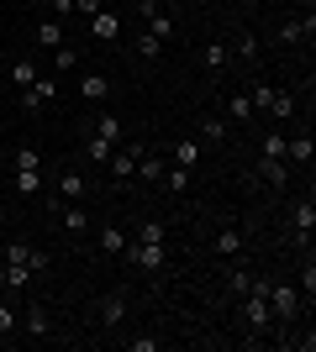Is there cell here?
<instances>
[{"instance_id":"obj_10","label":"cell","mask_w":316,"mask_h":352,"mask_svg":"<svg viewBox=\"0 0 316 352\" xmlns=\"http://www.w3.org/2000/svg\"><path fill=\"white\" fill-rule=\"evenodd\" d=\"M59 221H63V232H69V236H85V232H90V210L74 206V200H63V206H59Z\"/></svg>"},{"instance_id":"obj_27","label":"cell","mask_w":316,"mask_h":352,"mask_svg":"<svg viewBox=\"0 0 316 352\" xmlns=\"http://www.w3.org/2000/svg\"><path fill=\"white\" fill-rule=\"evenodd\" d=\"M269 116H274V121H290V116H295V95H290V89H274Z\"/></svg>"},{"instance_id":"obj_49","label":"cell","mask_w":316,"mask_h":352,"mask_svg":"<svg viewBox=\"0 0 316 352\" xmlns=\"http://www.w3.org/2000/svg\"><path fill=\"white\" fill-rule=\"evenodd\" d=\"M0 342H6V337H0Z\"/></svg>"},{"instance_id":"obj_29","label":"cell","mask_w":316,"mask_h":352,"mask_svg":"<svg viewBox=\"0 0 316 352\" xmlns=\"http://www.w3.org/2000/svg\"><path fill=\"white\" fill-rule=\"evenodd\" d=\"M164 168H169L164 158H137V179H143V184H158V179H164Z\"/></svg>"},{"instance_id":"obj_45","label":"cell","mask_w":316,"mask_h":352,"mask_svg":"<svg viewBox=\"0 0 316 352\" xmlns=\"http://www.w3.org/2000/svg\"><path fill=\"white\" fill-rule=\"evenodd\" d=\"M0 289H6V258H0Z\"/></svg>"},{"instance_id":"obj_32","label":"cell","mask_w":316,"mask_h":352,"mask_svg":"<svg viewBox=\"0 0 316 352\" xmlns=\"http://www.w3.org/2000/svg\"><path fill=\"white\" fill-rule=\"evenodd\" d=\"M32 79H37V63H27V58H16V63H11V85H16V89H27Z\"/></svg>"},{"instance_id":"obj_34","label":"cell","mask_w":316,"mask_h":352,"mask_svg":"<svg viewBox=\"0 0 316 352\" xmlns=\"http://www.w3.org/2000/svg\"><path fill=\"white\" fill-rule=\"evenodd\" d=\"M95 132H101V137H111V142H121V116L101 111V116H95Z\"/></svg>"},{"instance_id":"obj_28","label":"cell","mask_w":316,"mask_h":352,"mask_svg":"<svg viewBox=\"0 0 316 352\" xmlns=\"http://www.w3.org/2000/svg\"><path fill=\"white\" fill-rule=\"evenodd\" d=\"M164 184H169V195H185V190H190V168L169 163V168H164Z\"/></svg>"},{"instance_id":"obj_46","label":"cell","mask_w":316,"mask_h":352,"mask_svg":"<svg viewBox=\"0 0 316 352\" xmlns=\"http://www.w3.org/2000/svg\"><path fill=\"white\" fill-rule=\"evenodd\" d=\"M21 6H48V0H21Z\"/></svg>"},{"instance_id":"obj_14","label":"cell","mask_w":316,"mask_h":352,"mask_svg":"<svg viewBox=\"0 0 316 352\" xmlns=\"http://www.w3.org/2000/svg\"><path fill=\"white\" fill-rule=\"evenodd\" d=\"M90 32L101 37V43H116V37H121V21H116V11H105V6H101V11L90 16Z\"/></svg>"},{"instance_id":"obj_6","label":"cell","mask_w":316,"mask_h":352,"mask_svg":"<svg viewBox=\"0 0 316 352\" xmlns=\"http://www.w3.org/2000/svg\"><path fill=\"white\" fill-rule=\"evenodd\" d=\"M105 174H111V179H132L137 174V142H116V147H111Z\"/></svg>"},{"instance_id":"obj_18","label":"cell","mask_w":316,"mask_h":352,"mask_svg":"<svg viewBox=\"0 0 316 352\" xmlns=\"http://www.w3.org/2000/svg\"><path fill=\"white\" fill-rule=\"evenodd\" d=\"M200 153H206V142H200V137H180V142H174V163H180V168H196Z\"/></svg>"},{"instance_id":"obj_23","label":"cell","mask_w":316,"mask_h":352,"mask_svg":"<svg viewBox=\"0 0 316 352\" xmlns=\"http://www.w3.org/2000/svg\"><path fill=\"white\" fill-rule=\"evenodd\" d=\"M258 168H264V179H269V190H285L290 184V163L285 158H264Z\"/></svg>"},{"instance_id":"obj_13","label":"cell","mask_w":316,"mask_h":352,"mask_svg":"<svg viewBox=\"0 0 316 352\" xmlns=\"http://www.w3.org/2000/svg\"><path fill=\"white\" fill-rule=\"evenodd\" d=\"M316 32V16H290V21H280V43H301V37H311Z\"/></svg>"},{"instance_id":"obj_16","label":"cell","mask_w":316,"mask_h":352,"mask_svg":"<svg viewBox=\"0 0 316 352\" xmlns=\"http://www.w3.org/2000/svg\"><path fill=\"white\" fill-rule=\"evenodd\" d=\"M242 248H248V236H242L238 226H222V232H216V252H222V258H242Z\"/></svg>"},{"instance_id":"obj_21","label":"cell","mask_w":316,"mask_h":352,"mask_svg":"<svg viewBox=\"0 0 316 352\" xmlns=\"http://www.w3.org/2000/svg\"><path fill=\"white\" fill-rule=\"evenodd\" d=\"M59 43H69V37H63V21H59V16H48L43 27H37V47H48V53H53Z\"/></svg>"},{"instance_id":"obj_42","label":"cell","mask_w":316,"mask_h":352,"mask_svg":"<svg viewBox=\"0 0 316 352\" xmlns=\"http://www.w3.org/2000/svg\"><path fill=\"white\" fill-rule=\"evenodd\" d=\"M0 337H16V316H11V305H0Z\"/></svg>"},{"instance_id":"obj_20","label":"cell","mask_w":316,"mask_h":352,"mask_svg":"<svg viewBox=\"0 0 316 352\" xmlns=\"http://www.w3.org/2000/svg\"><path fill=\"white\" fill-rule=\"evenodd\" d=\"M43 184H48L43 168H16V195H27V200H32V195H43Z\"/></svg>"},{"instance_id":"obj_31","label":"cell","mask_w":316,"mask_h":352,"mask_svg":"<svg viewBox=\"0 0 316 352\" xmlns=\"http://www.w3.org/2000/svg\"><path fill=\"white\" fill-rule=\"evenodd\" d=\"M248 100H253V111H269V105H274V85L253 79V85H248Z\"/></svg>"},{"instance_id":"obj_43","label":"cell","mask_w":316,"mask_h":352,"mask_svg":"<svg viewBox=\"0 0 316 352\" xmlns=\"http://www.w3.org/2000/svg\"><path fill=\"white\" fill-rule=\"evenodd\" d=\"M101 6H105V0H74V11H79V16H85V21H90V16H95V11H101Z\"/></svg>"},{"instance_id":"obj_5","label":"cell","mask_w":316,"mask_h":352,"mask_svg":"<svg viewBox=\"0 0 316 352\" xmlns=\"http://www.w3.org/2000/svg\"><path fill=\"white\" fill-rule=\"evenodd\" d=\"M95 321H101L105 331H116V326L127 321V289H111V294H101V305H95Z\"/></svg>"},{"instance_id":"obj_30","label":"cell","mask_w":316,"mask_h":352,"mask_svg":"<svg viewBox=\"0 0 316 352\" xmlns=\"http://www.w3.org/2000/svg\"><path fill=\"white\" fill-rule=\"evenodd\" d=\"M32 279H37V274H32L27 263H6V289H27Z\"/></svg>"},{"instance_id":"obj_44","label":"cell","mask_w":316,"mask_h":352,"mask_svg":"<svg viewBox=\"0 0 316 352\" xmlns=\"http://www.w3.org/2000/svg\"><path fill=\"white\" fill-rule=\"evenodd\" d=\"M53 16H59V21H63V16H74V0H53Z\"/></svg>"},{"instance_id":"obj_4","label":"cell","mask_w":316,"mask_h":352,"mask_svg":"<svg viewBox=\"0 0 316 352\" xmlns=\"http://www.w3.org/2000/svg\"><path fill=\"white\" fill-rule=\"evenodd\" d=\"M242 321H248V331H269L274 326V310H269V300H264V289L242 294Z\"/></svg>"},{"instance_id":"obj_15","label":"cell","mask_w":316,"mask_h":352,"mask_svg":"<svg viewBox=\"0 0 316 352\" xmlns=\"http://www.w3.org/2000/svg\"><path fill=\"white\" fill-rule=\"evenodd\" d=\"M196 126H200L196 137H200L206 147H211V142H227V132H232V126H227V116H216V111H211V116H200Z\"/></svg>"},{"instance_id":"obj_12","label":"cell","mask_w":316,"mask_h":352,"mask_svg":"<svg viewBox=\"0 0 316 352\" xmlns=\"http://www.w3.org/2000/svg\"><path fill=\"white\" fill-rule=\"evenodd\" d=\"M27 337L32 342H48V337H53V316H48V305H27Z\"/></svg>"},{"instance_id":"obj_19","label":"cell","mask_w":316,"mask_h":352,"mask_svg":"<svg viewBox=\"0 0 316 352\" xmlns=\"http://www.w3.org/2000/svg\"><path fill=\"white\" fill-rule=\"evenodd\" d=\"M253 116H258V111H253V100H248V89H238V95L227 100V121H242V126H248Z\"/></svg>"},{"instance_id":"obj_48","label":"cell","mask_w":316,"mask_h":352,"mask_svg":"<svg viewBox=\"0 0 316 352\" xmlns=\"http://www.w3.org/2000/svg\"><path fill=\"white\" fill-rule=\"evenodd\" d=\"M127 6H137V0H127Z\"/></svg>"},{"instance_id":"obj_40","label":"cell","mask_w":316,"mask_h":352,"mask_svg":"<svg viewBox=\"0 0 316 352\" xmlns=\"http://www.w3.org/2000/svg\"><path fill=\"white\" fill-rule=\"evenodd\" d=\"M27 268H32V274H48V268H53V258H48V252H37V248H32V258H27Z\"/></svg>"},{"instance_id":"obj_22","label":"cell","mask_w":316,"mask_h":352,"mask_svg":"<svg viewBox=\"0 0 316 352\" xmlns=\"http://www.w3.org/2000/svg\"><path fill=\"white\" fill-rule=\"evenodd\" d=\"M227 47H232V58H242V63H258V37H253V32H238V37H232Z\"/></svg>"},{"instance_id":"obj_11","label":"cell","mask_w":316,"mask_h":352,"mask_svg":"<svg viewBox=\"0 0 316 352\" xmlns=\"http://www.w3.org/2000/svg\"><path fill=\"white\" fill-rule=\"evenodd\" d=\"M311 158H316V142H311V132H295V137H285V163H306V168H311Z\"/></svg>"},{"instance_id":"obj_26","label":"cell","mask_w":316,"mask_h":352,"mask_svg":"<svg viewBox=\"0 0 316 352\" xmlns=\"http://www.w3.org/2000/svg\"><path fill=\"white\" fill-rule=\"evenodd\" d=\"M101 252L121 258V252H127V232H121V226H105V232H101Z\"/></svg>"},{"instance_id":"obj_8","label":"cell","mask_w":316,"mask_h":352,"mask_svg":"<svg viewBox=\"0 0 316 352\" xmlns=\"http://www.w3.org/2000/svg\"><path fill=\"white\" fill-rule=\"evenodd\" d=\"M85 195H90V179L79 174V168H63V174H59V200H74V206H85Z\"/></svg>"},{"instance_id":"obj_2","label":"cell","mask_w":316,"mask_h":352,"mask_svg":"<svg viewBox=\"0 0 316 352\" xmlns=\"http://www.w3.org/2000/svg\"><path fill=\"white\" fill-rule=\"evenodd\" d=\"M121 258H127L137 274H164V263H169L164 242H137V236H127V252H121Z\"/></svg>"},{"instance_id":"obj_37","label":"cell","mask_w":316,"mask_h":352,"mask_svg":"<svg viewBox=\"0 0 316 352\" xmlns=\"http://www.w3.org/2000/svg\"><path fill=\"white\" fill-rule=\"evenodd\" d=\"M11 163H16V168H43V153L27 142V147H16V158H11Z\"/></svg>"},{"instance_id":"obj_39","label":"cell","mask_w":316,"mask_h":352,"mask_svg":"<svg viewBox=\"0 0 316 352\" xmlns=\"http://www.w3.org/2000/svg\"><path fill=\"white\" fill-rule=\"evenodd\" d=\"M0 258H6V263H27V258H32V242H11Z\"/></svg>"},{"instance_id":"obj_3","label":"cell","mask_w":316,"mask_h":352,"mask_svg":"<svg viewBox=\"0 0 316 352\" xmlns=\"http://www.w3.org/2000/svg\"><path fill=\"white\" fill-rule=\"evenodd\" d=\"M53 100H59V79H53V74H37V79L21 89V111H27V116H43Z\"/></svg>"},{"instance_id":"obj_25","label":"cell","mask_w":316,"mask_h":352,"mask_svg":"<svg viewBox=\"0 0 316 352\" xmlns=\"http://www.w3.org/2000/svg\"><path fill=\"white\" fill-rule=\"evenodd\" d=\"M248 289H253V268H248V263H238L232 274H227V294H238V300H242Z\"/></svg>"},{"instance_id":"obj_38","label":"cell","mask_w":316,"mask_h":352,"mask_svg":"<svg viewBox=\"0 0 316 352\" xmlns=\"http://www.w3.org/2000/svg\"><path fill=\"white\" fill-rule=\"evenodd\" d=\"M137 53H143V58H158V53H164V43H158L153 32H143V37H137Z\"/></svg>"},{"instance_id":"obj_47","label":"cell","mask_w":316,"mask_h":352,"mask_svg":"<svg viewBox=\"0 0 316 352\" xmlns=\"http://www.w3.org/2000/svg\"><path fill=\"white\" fill-rule=\"evenodd\" d=\"M0 252H6V242H0Z\"/></svg>"},{"instance_id":"obj_35","label":"cell","mask_w":316,"mask_h":352,"mask_svg":"<svg viewBox=\"0 0 316 352\" xmlns=\"http://www.w3.org/2000/svg\"><path fill=\"white\" fill-rule=\"evenodd\" d=\"M264 158H285V132H280V126L264 132Z\"/></svg>"},{"instance_id":"obj_36","label":"cell","mask_w":316,"mask_h":352,"mask_svg":"<svg viewBox=\"0 0 316 352\" xmlns=\"http://www.w3.org/2000/svg\"><path fill=\"white\" fill-rule=\"evenodd\" d=\"M137 242H164V221H137Z\"/></svg>"},{"instance_id":"obj_17","label":"cell","mask_w":316,"mask_h":352,"mask_svg":"<svg viewBox=\"0 0 316 352\" xmlns=\"http://www.w3.org/2000/svg\"><path fill=\"white\" fill-rule=\"evenodd\" d=\"M200 63H206L211 74H222L227 63H232V47H227L222 37H216V43H206V47H200Z\"/></svg>"},{"instance_id":"obj_41","label":"cell","mask_w":316,"mask_h":352,"mask_svg":"<svg viewBox=\"0 0 316 352\" xmlns=\"http://www.w3.org/2000/svg\"><path fill=\"white\" fill-rule=\"evenodd\" d=\"M127 347L132 352H158V337H127Z\"/></svg>"},{"instance_id":"obj_24","label":"cell","mask_w":316,"mask_h":352,"mask_svg":"<svg viewBox=\"0 0 316 352\" xmlns=\"http://www.w3.org/2000/svg\"><path fill=\"white\" fill-rule=\"evenodd\" d=\"M111 147H116V142H111V137H101V132H90V137H85V153H90V163H95V168H105Z\"/></svg>"},{"instance_id":"obj_7","label":"cell","mask_w":316,"mask_h":352,"mask_svg":"<svg viewBox=\"0 0 316 352\" xmlns=\"http://www.w3.org/2000/svg\"><path fill=\"white\" fill-rule=\"evenodd\" d=\"M290 232H295V242L311 252V232H316V206H311V200H301V206L290 210Z\"/></svg>"},{"instance_id":"obj_33","label":"cell","mask_w":316,"mask_h":352,"mask_svg":"<svg viewBox=\"0 0 316 352\" xmlns=\"http://www.w3.org/2000/svg\"><path fill=\"white\" fill-rule=\"evenodd\" d=\"M53 69H59V74L79 69V53H74V47H69V43H59V47H53Z\"/></svg>"},{"instance_id":"obj_1","label":"cell","mask_w":316,"mask_h":352,"mask_svg":"<svg viewBox=\"0 0 316 352\" xmlns=\"http://www.w3.org/2000/svg\"><path fill=\"white\" fill-rule=\"evenodd\" d=\"M264 300H269V310H274V321H301V289L295 284H285V279H269L264 284Z\"/></svg>"},{"instance_id":"obj_9","label":"cell","mask_w":316,"mask_h":352,"mask_svg":"<svg viewBox=\"0 0 316 352\" xmlns=\"http://www.w3.org/2000/svg\"><path fill=\"white\" fill-rule=\"evenodd\" d=\"M79 100L85 105H105L111 100V79H105V74H85V79H79Z\"/></svg>"}]
</instances>
